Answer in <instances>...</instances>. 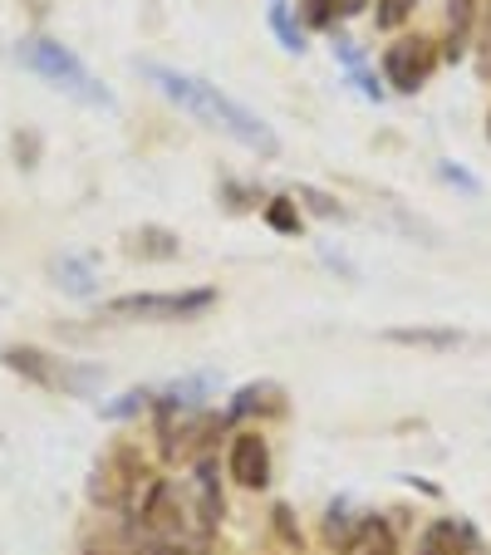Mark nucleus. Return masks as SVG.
<instances>
[{"mask_svg":"<svg viewBox=\"0 0 491 555\" xmlns=\"http://www.w3.org/2000/svg\"><path fill=\"white\" fill-rule=\"evenodd\" d=\"M138 69H143V79L157 94L168 99V104H178L182 114H192L197 124L217 128V133H227L231 143H241V147H251L256 157H281L275 128L266 124L261 114H251L246 104H236L231 94H221L217 85H207V79H197V74H188V69H172V64H157V60H143Z\"/></svg>","mask_w":491,"mask_h":555,"instance_id":"obj_1","label":"nucleus"},{"mask_svg":"<svg viewBox=\"0 0 491 555\" xmlns=\"http://www.w3.org/2000/svg\"><path fill=\"white\" fill-rule=\"evenodd\" d=\"M15 60H21L30 74H40L50 89L69 94L74 104H85V108H114V94L104 89V79H99V74L89 69V64L79 60L69 44L50 40V35H25V40L15 44Z\"/></svg>","mask_w":491,"mask_h":555,"instance_id":"obj_2","label":"nucleus"},{"mask_svg":"<svg viewBox=\"0 0 491 555\" xmlns=\"http://www.w3.org/2000/svg\"><path fill=\"white\" fill-rule=\"evenodd\" d=\"M0 364L11 374L30 378L35 388H50L60 399H89L104 388V369L94 364H79V359H60V354H44L35 345H0Z\"/></svg>","mask_w":491,"mask_h":555,"instance_id":"obj_3","label":"nucleus"},{"mask_svg":"<svg viewBox=\"0 0 491 555\" xmlns=\"http://www.w3.org/2000/svg\"><path fill=\"white\" fill-rule=\"evenodd\" d=\"M217 305L211 285L197 291H138V295H114L104 300V320H128V325H182V320H197Z\"/></svg>","mask_w":491,"mask_h":555,"instance_id":"obj_4","label":"nucleus"},{"mask_svg":"<svg viewBox=\"0 0 491 555\" xmlns=\"http://www.w3.org/2000/svg\"><path fill=\"white\" fill-rule=\"evenodd\" d=\"M432 69H438V50L423 35H403V40H393L384 50V85L393 94H418L432 79Z\"/></svg>","mask_w":491,"mask_h":555,"instance_id":"obj_5","label":"nucleus"},{"mask_svg":"<svg viewBox=\"0 0 491 555\" xmlns=\"http://www.w3.org/2000/svg\"><path fill=\"white\" fill-rule=\"evenodd\" d=\"M227 472H231V482L246 487V492H266V487H271V442L256 428L236 433V438H231Z\"/></svg>","mask_w":491,"mask_h":555,"instance_id":"obj_6","label":"nucleus"},{"mask_svg":"<svg viewBox=\"0 0 491 555\" xmlns=\"http://www.w3.org/2000/svg\"><path fill=\"white\" fill-rule=\"evenodd\" d=\"M192 512H197L202 531H217L221 526V482H217V457H197V472H192Z\"/></svg>","mask_w":491,"mask_h":555,"instance_id":"obj_7","label":"nucleus"},{"mask_svg":"<svg viewBox=\"0 0 491 555\" xmlns=\"http://www.w3.org/2000/svg\"><path fill=\"white\" fill-rule=\"evenodd\" d=\"M369 0H300L305 11V25H314V30H335V21H354V15H364Z\"/></svg>","mask_w":491,"mask_h":555,"instance_id":"obj_8","label":"nucleus"},{"mask_svg":"<svg viewBox=\"0 0 491 555\" xmlns=\"http://www.w3.org/2000/svg\"><path fill=\"white\" fill-rule=\"evenodd\" d=\"M182 246H178V236L172 231H163V227H138L133 236H128V256H147V261H172Z\"/></svg>","mask_w":491,"mask_h":555,"instance_id":"obj_9","label":"nucleus"},{"mask_svg":"<svg viewBox=\"0 0 491 555\" xmlns=\"http://www.w3.org/2000/svg\"><path fill=\"white\" fill-rule=\"evenodd\" d=\"M246 413H285V399L275 384H246L231 399V418H246Z\"/></svg>","mask_w":491,"mask_h":555,"instance_id":"obj_10","label":"nucleus"},{"mask_svg":"<svg viewBox=\"0 0 491 555\" xmlns=\"http://www.w3.org/2000/svg\"><path fill=\"white\" fill-rule=\"evenodd\" d=\"M384 339L388 345H413V349H457L467 335H462V330H418L413 325V330H388Z\"/></svg>","mask_w":491,"mask_h":555,"instance_id":"obj_11","label":"nucleus"},{"mask_svg":"<svg viewBox=\"0 0 491 555\" xmlns=\"http://www.w3.org/2000/svg\"><path fill=\"white\" fill-rule=\"evenodd\" d=\"M335 54H339V60H345V69H349V79H354V85H359V94H364V99H374V104H378V99H384V85H378L374 74H369L364 54H359L354 44L345 40V35H335Z\"/></svg>","mask_w":491,"mask_h":555,"instance_id":"obj_12","label":"nucleus"},{"mask_svg":"<svg viewBox=\"0 0 491 555\" xmlns=\"http://www.w3.org/2000/svg\"><path fill=\"white\" fill-rule=\"evenodd\" d=\"M359 531H364V521H354V516H349V502H335L330 512H324V535H330V545H335V551H354Z\"/></svg>","mask_w":491,"mask_h":555,"instance_id":"obj_13","label":"nucleus"},{"mask_svg":"<svg viewBox=\"0 0 491 555\" xmlns=\"http://www.w3.org/2000/svg\"><path fill=\"white\" fill-rule=\"evenodd\" d=\"M413 555H462V531L452 521H432L428 531L418 535Z\"/></svg>","mask_w":491,"mask_h":555,"instance_id":"obj_14","label":"nucleus"},{"mask_svg":"<svg viewBox=\"0 0 491 555\" xmlns=\"http://www.w3.org/2000/svg\"><path fill=\"white\" fill-rule=\"evenodd\" d=\"M354 555H398L393 526H388V521H378V516H364V531H359Z\"/></svg>","mask_w":491,"mask_h":555,"instance_id":"obj_15","label":"nucleus"},{"mask_svg":"<svg viewBox=\"0 0 491 555\" xmlns=\"http://www.w3.org/2000/svg\"><path fill=\"white\" fill-rule=\"evenodd\" d=\"M266 15H271L275 40H281L290 54H300V50H305V30L290 21V5H285V0H271V5H266Z\"/></svg>","mask_w":491,"mask_h":555,"instance_id":"obj_16","label":"nucleus"},{"mask_svg":"<svg viewBox=\"0 0 491 555\" xmlns=\"http://www.w3.org/2000/svg\"><path fill=\"white\" fill-rule=\"evenodd\" d=\"M54 275H60V285L69 295H89V291H94V285H89V281H94V266H89L85 256H64V261L54 266Z\"/></svg>","mask_w":491,"mask_h":555,"instance_id":"obj_17","label":"nucleus"},{"mask_svg":"<svg viewBox=\"0 0 491 555\" xmlns=\"http://www.w3.org/2000/svg\"><path fill=\"white\" fill-rule=\"evenodd\" d=\"M471 21H477V0H448V25H452V60H457L462 40L471 35Z\"/></svg>","mask_w":491,"mask_h":555,"instance_id":"obj_18","label":"nucleus"},{"mask_svg":"<svg viewBox=\"0 0 491 555\" xmlns=\"http://www.w3.org/2000/svg\"><path fill=\"white\" fill-rule=\"evenodd\" d=\"M266 221H271L275 231H285V236H295V231H300V207H295L290 197H271V207H266Z\"/></svg>","mask_w":491,"mask_h":555,"instance_id":"obj_19","label":"nucleus"},{"mask_svg":"<svg viewBox=\"0 0 491 555\" xmlns=\"http://www.w3.org/2000/svg\"><path fill=\"white\" fill-rule=\"evenodd\" d=\"M418 11V0H378V11H374V21L384 25V30H398V25L408 21V15Z\"/></svg>","mask_w":491,"mask_h":555,"instance_id":"obj_20","label":"nucleus"},{"mask_svg":"<svg viewBox=\"0 0 491 555\" xmlns=\"http://www.w3.org/2000/svg\"><path fill=\"white\" fill-rule=\"evenodd\" d=\"M147 403H153V393H147V388H133V393H124L118 403H104V418H133V413H143Z\"/></svg>","mask_w":491,"mask_h":555,"instance_id":"obj_21","label":"nucleus"},{"mask_svg":"<svg viewBox=\"0 0 491 555\" xmlns=\"http://www.w3.org/2000/svg\"><path fill=\"white\" fill-rule=\"evenodd\" d=\"M300 197L310 202V211H314V217H345V207H335V197H324V192H310V188H305Z\"/></svg>","mask_w":491,"mask_h":555,"instance_id":"obj_22","label":"nucleus"},{"mask_svg":"<svg viewBox=\"0 0 491 555\" xmlns=\"http://www.w3.org/2000/svg\"><path fill=\"white\" fill-rule=\"evenodd\" d=\"M438 178L452 182V188H462V192H477V178H467V172L452 168V163H438Z\"/></svg>","mask_w":491,"mask_h":555,"instance_id":"obj_23","label":"nucleus"},{"mask_svg":"<svg viewBox=\"0 0 491 555\" xmlns=\"http://www.w3.org/2000/svg\"><path fill=\"white\" fill-rule=\"evenodd\" d=\"M487 138H491V118H487Z\"/></svg>","mask_w":491,"mask_h":555,"instance_id":"obj_24","label":"nucleus"}]
</instances>
